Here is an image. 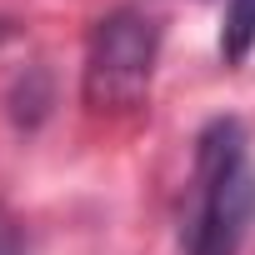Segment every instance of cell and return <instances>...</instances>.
<instances>
[{
  "label": "cell",
  "mask_w": 255,
  "mask_h": 255,
  "mask_svg": "<svg viewBox=\"0 0 255 255\" xmlns=\"http://www.w3.org/2000/svg\"><path fill=\"white\" fill-rule=\"evenodd\" d=\"M255 220V165L240 120H210L195 140V205L180 225L185 255H240Z\"/></svg>",
  "instance_id": "obj_1"
},
{
  "label": "cell",
  "mask_w": 255,
  "mask_h": 255,
  "mask_svg": "<svg viewBox=\"0 0 255 255\" xmlns=\"http://www.w3.org/2000/svg\"><path fill=\"white\" fill-rule=\"evenodd\" d=\"M160 60V25L155 15L120 5L90 30L85 50V100L95 110H130L150 95Z\"/></svg>",
  "instance_id": "obj_2"
},
{
  "label": "cell",
  "mask_w": 255,
  "mask_h": 255,
  "mask_svg": "<svg viewBox=\"0 0 255 255\" xmlns=\"http://www.w3.org/2000/svg\"><path fill=\"white\" fill-rule=\"evenodd\" d=\"M10 35H15V30H10V25H5V20H0V40H10Z\"/></svg>",
  "instance_id": "obj_4"
},
{
  "label": "cell",
  "mask_w": 255,
  "mask_h": 255,
  "mask_svg": "<svg viewBox=\"0 0 255 255\" xmlns=\"http://www.w3.org/2000/svg\"><path fill=\"white\" fill-rule=\"evenodd\" d=\"M250 50H255V0H230L220 25V55L225 65H240Z\"/></svg>",
  "instance_id": "obj_3"
}]
</instances>
